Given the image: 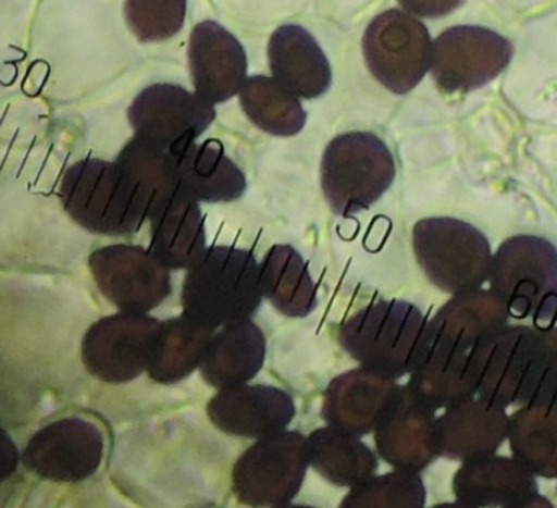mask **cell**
Instances as JSON below:
<instances>
[{"instance_id":"6da1fadb","label":"cell","mask_w":557,"mask_h":508,"mask_svg":"<svg viewBox=\"0 0 557 508\" xmlns=\"http://www.w3.org/2000/svg\"><path fill=\"white\" fill-rule=\"evenodd\" d=\"M262 301L260 263L239 247H208L182 285V314L211 331L249 321Z\"/></svg>"},{"instance_id":"7a4b0ae2","label":"cell","mask_w":557,"mask_h":508,"mask_svg":"<svg viewBox=\"0 0 557 508\" xmlns=\"http://www.w3.org/2000/svg\"><path fill=\"white\" fill-rule=\"evenodd\" d=\"M429 340V319L403 299L368 305L338 327V344L361 368L394 381L410 374Z\"/></svg>"},{"instance_id":"3957f363","label":"cell","mask_w":557,"mask_h":508,"mask_svg":"<svg viewBox=\"0 0 557 508\" xmlns=\"http://www.w3.org/2000/svg\"><path fill=\"white\" fill-rule=\"evenodd\" d=\"M488 289L504 302L510 319L531 327L557 325V247L533 234L508 237L492 253Z\"/></svg>"},{"instance_id":"277c9868","label":"cell","mask_w":557,"mask_h":508,"mask_svg":"<svg viewBox=\"0 0 557 508\" xmlns=\"http://www.w3.org/2000/svg\"><path fill=\"white\" fill-rule=\"evenodd\" d=\"M475 396L498 406L531 404L544 370L541 329L505 324L469 350Z\"/></svg>"},{"instance_id":"5b68a950","label":"cell","mask_w":557,"mask_h":508,"mask_svg":"<svg viewBox=\"0 0 557 508\" xmlns=\"http://www.w3.org/2000/svg\"><path fill=\"white\" fill-rule=\"evenodd\" d=\"M60 200L66 213L89 233L129 236L148 221L138 195L116 162L84 159L64 172Z\"/></svg>"},{"instance_id":"8992f818","label":"cell","mask_w":557,"mask_h":508,"mask_svg":"<svg viewBox=\"0 0 557 508\" xmlns=\"http://www.w3.org/2000/svg\"><path fill=\"white\" fill-rule=\"evenodd\" d=\"M394 178L393 152L373 133L338 135L322 156V194L337 216L350 218L370 210L389 190Z\"/></svg>"},{"instance_id":"52a82bcc","label":"cell","mask_w":557,"mask_h":508,"mask_svg":"<svg viewBox=\"0 0 557 508\" xmlns=\"http://www.w3.org/2000/svg\"><path fill=\"white\" fill-rule=\"evenodd\" d=\"M412 247L426 280L449 295L482 288L488 280L491 243L466 221L449 216L420 220L412 230Z\"/></svg>"},{"instance_id":"ba28073f","label":"cell","mask_w":557,"mask_h":508,"mask_svg":"<svg viewBox=\"0 0 557 508\" xmlns=\"http://www.w3.org/2000/svg\"><path fill=\"white\" fill-rule=\"evenodd\" d=\"M308 468L301 432L285 430L265 436L249 446L234 464V495L247 507H282L299 494Z\"/></svg>"},{"instance_id":"9c48e42d","label":"cell","mask_w":557,"mask_h":508,"mask_svg":"<svg viewBox=\"0 0 557 508\" xmlns=\"http://www.w3.org/2000/svg\"><path fill=\"white\" fill-rule=\"evenodd\" d=\"M429 28L397 9L376 15L363 37V57L371 76L397 96L409 94L430 70Z\"/></svg>"},{"instance_id":"30bf717a","label":"cell","mask_w":557,"mask_h":508,"mask_svg":"<svg viewBox=\"0 0 557 508\" xmlns=\"http://www.w3.org/2000/svg\"><path fill=\"white\" fill-rule=\"evenodd\" d=\"M513 58V45L479 25H456L432 44L430 74L445 94H468L497 79Z\"/></svg>"},{"instance_id":"8fae6325","label":"cell","mask_w":557,"mask_h":508,"mask_svg":"<svg viewBox=\"0 0 557 508\" xmlns=\"http://www.w3.org/2000/svg\"><path fill=\"white\" fill-rule=\"evenodd\" d=\"M89 267L100 293L120 312L148 314L171 296V270L145 247H100L90 256Z\"/></svg>"},{"instance_id":"7c38bea8","label":"cell","mask_w":557,"mask_h":508,"mask_svg":"<svg viewBox=\"0 0 557 508\" xmlns=\"http://www.w3.org/2000/svg\"><path fill=\"white\" fill-rule=\"evenodd\" d=\"M136 138L164 149L182 151L213 125L214 107L175 84H154L136 96L128 109Z\"/></svg>"},{"instance_id":"4fadbf2b","label":"cell","mask_w":557,"mask_h":508,"mask_svg":"<svg viewBox=\"0 0 557 508\" xmlns=\"http://www.w3.org/2000/svg\"><path fill=\"white\" fill-rule=\"evenodd\" d=\"M162 322L149 314L119 312L97 321L84 335L83 361L97 380L125 384L148 371Z\"/></svg>"},{"instance_id":"5bb4252c","label":"cell","mask_w":557,"mask_h":508,"mask_svg":"<svg viewBox=\"0 0 557 508\" xmlns=\"http://www.w3.org/2000/svg\"><path fill=\"white\" fill-rule=\"evenodd\" d=\"M103 435L84 419L58 420L32 436L22 461L35 474L61 484H76L96 474L102 464Z\"/></svg>"},{"instance_id":"9a60e30c","label":"cell","mask_w":557,"mask_h":508,"mask_svg":"<svg viewBox=\"0 0 557 508\" xmlns=\"http://www.w3.org/2000/svg\"><path fill=\"white\" fill-rule=\"evenodd\" d=\"M435 410L399 386L374 429L381 458L399 471L420 472L438 458Z\"/></svg>"},{"instance_id":"2e32d148","label":"cell","mask_w":557,"mask_h":508,"mask_svg":"<svg viewBox=\"0 0 557 508\" xmlns=\"http://www.w3.org/2000/svg\"><path fill=\"white\" fill-rule=\"evenodd\" d=\"M208 419L227 435L265 438L285 432L296 416L292 394L265 384H239L218 391L207 406Z\"/></svg>"},{"instance_id":"e0dca14e","label":"cell","mask_w":557,"mask_h":508,"mask_svg":"<svg viewBox=\"0 0 557 508\" xmlns=\"http://www.w3.org/2000/svg\"><path fill=\"white\" fill-rule=\"evenodd\" d=\"M195 94L211 106L239 94L247 79V54L240 41L216 22H201L188 44Z\"/></svg>"},{"instance_id":"ac0fdd59","label":"cell","mask_w":557,"mask_h":508,"mask_svg":"<svg viewBox=\"0 0 557 508\" xmlns=\"http://www.w3.org/2000/svg\"><path fill=\"white\" fill-rule=\"evenodd\" d=\"M507 409L472 396L448 407L436 419L438 455L459 462L495 455L507 442Z\"/></svg>"},{"instance_id":"d6986e66","label":"cell","mask_w":557,"mask_h":508,"mask_svg":"<svg viewBox=\"0 0 557 508\" xmlns=\"http://www.w3.org/2000/svg\"><path fill=\"white\" fill-rule=\"evenodd\" d=\"M399 384L364 368L345 371L329 383L322 400V419L348 435L374 432Z\"/></svg>"},{"instance_id":"ffe728a7","label":"cell","mask_w":557,"mask_h":508,"mask_svg":"<svg viewBox=\"0 0 557 508\" xmlns=\"http://www.w3.org/2000/svg\"><path fill=\"white\" fill-rule=\"evenodd\" d=\"M451 487L456 500L472 508H505L537 494L536 475L497 453L462 461Z\"/></svg>"},{"instance_id":"44dd1931","label":"cell","mask_w":557,"mask_h":508,"mask_svg":"<svg viewBox=\"0 0 557 508\" xmlns=\"http://www.w3.org/2000/svg\"><path fill=\"white\" fill-rule=\"evenodd\" d=\"M267 53L273 79L298 99H319L331 89V63L315 38L301 25L276 28Z\"/></svg>"},{"instance_id":"7402d4cb","label":"cell","mask_w":557,"mask_h":508,"mask_svg":"<svg viewBox=\"0 0 557 508\" xmlns=\"http://www.w3.org/2000/svg\"><path fill=\"white\" fill-rule=\"evenodd\" d=\"M178 194L198 203H233L247 190L244 172L216 139L194 143L174 152Z\"/></svg>"},{"instance_id":"603a6c76","label":"cell","mask_w":557,"mask_h":508,"mask_svg":"<svg viewBox=\"0 0 557 508\" xmlns=\"http://www.w3.org/2000/svg\"><path fill=\"white\" fill-rule=\"evenodd\" d=\"M407 387L435 412L475 396L469 351L430 338Z\"/></svg>"},{"instance_id":"cb8c5ba5","label":"cell","mask_w":557,"mask_h":508,"mask_svg":"<svg viewBox=\"0 0 557 508\" xmlns=\"http://www.w3.org/2000/svg\"><path fill=\"white\" fill-rule=\"evenodd\" d=\"M267 338L249 319L220 329L200 364V373L216 389L249 383L265 363Z\"/></svg>"},{"instance_id":"d4e9b609","label":"cell","mask_w":557,"mask_h":508,"mask_svg":"<svg viewBox=\"0 0 557 508\" xmlns=\"http://www.w3.org/2000/svg\"><path fill=\"white\" fill-rule=\"evenodd\" d=\"M151 246L169 270H188L207 246V224L200 203L177 194L151 218Z\"/></svg>"},{"instance_id":"484cf974","label":"cell","mask_w":557,"mask_h":508,"mask_svg":"<svg viewBox=\"0 0 557 508\" xmlns=\"http://www.w3.org/2000/svg\"><path fill=\"white\" fill-rule=\"evenodd\" d=\"M507 308L491 289L459 293L429 321L430 338L451 347L471 350L502 325L508 324Z\"/></svg>"},{"instance_id":"4316f807","label":"cell","mask_w":557,"mask_h":508,"mask_svg":"<svg viewBox=\"0 0 557 508\" xmlns=\"http://www.w3.org/2000/svg\"><path fill=\"white\" fill-rule=\"evenodd\" d=\"M262 295L286 318H308L319 305L318 286L301 253L288 244H276L260 263Z\"/></svg>"},{"instance_id":"83f0119b","label":"cell","mask_w":557,"mask_h":508,"mask_svg":"<svg viewBox=\"0 0 557 508\" xmlns=\"http://www.w3.org/2000/svg\"><path fill=\"white\" fill-rule=\"evenodd\" d=\"M309 466L338 487H355L380 468L376 453L358 436L324 426L306 436Z\"/></svg>"},{"instance_id":"f1b7e54d","label":"cell","mask_w":557,"mask_h":508,"mask_svg":"<svg viewBox=\"0 0 557 508\" xmlns=\"http://www.w3.org/2000/svg\"><path fill=\"white\" fill-rule=\"evenodd\" d=\"M511 456L531 474L557 479V407L524 404L508 416Z\"/></svg>"},{"instance_id":"f546056e","label":"cell","mask_w":557,"mask_h":508,"mask_svg":"<svg viewBox=\"0 0 557 508\" xmlns=\"http://www.w3.org/2000/svg\"><path fill=\"white\" fill-rule=\"evenodd\" d=\"M216 331L195 324L184 314L162 322L148 371L159 384H175L200 368Z\"/></svg>"},{"instance_id":"4dcf8cb0","label":"cell","mask_w":557,"mask_h":508,"mask_svg":"<svg viewBox=\"0 0 557 508\" xmlns=\"http://www.w3.org/2000/svg\"><path fill=\"white\" fill-rule=\"evenodd\" d=\"M115 162L132 182L148 220L178 194L177 171L171 152L135 136L120 151Z\"/></svg>"},{"instance_id":"1f68e13d","label":"cell","mask_w":557,"mask_h":508,"mask_svg":"<svg viewBox=\"0 0 557 508\" xmlns=\"http://www.w3.org/2000/svg\"><path fill=\"white\" fill-rule=\"evenodd\" d=\"M239 102L247 119L269 135L289 138L305 129L308 115L298 97L273 77L246 79L239 90Z\"/></svg>"},{"instance_id":"d6a6232c","label":"cell","mask_w":557,"mask_h":508,"mask_svg":"<svg viewBox=\"0 0 557 508\" xmlns=\"http://www.w3.org/2000/svg\"><path fill=\"white\" fill-rule=\"evenodd\" d=\"M425 501L420 472L396 469L351 487L338 508H425Z\"/></svg>"},{"instance_id":"836d02e7","label":"cell","mask_w":557,"mask_h":508,"mask_svg":"<svg viewBox=\"0 0 557 508\" xmlns=\"http://www.w3.org/2000/svg\"><path fill=\"white\" fill-rule=\"evenodd\" d=\"M187 0H126L125 21L141 44L169 40L184 28Z\"/></svg>"},{"instance_id":"e575fe53","label":"cell","mask_w":557,"mask_h":508,"mask_svg":"<svg viewBox=\"0 0 557 508\" xmlns=\"http://www.w3.org/2000/svg\"><path fill=\"white\" fill-rule=\"evenodd\" d=\"M544 371L540 389L531 404L557 407V327L544 329Z\"/></svg>"},{"instance_id":"d590c367","label":"cell","mask_w":557,"mask_h":508,"mask_svg":"<svg viewBox=\"0 0 557 508\" xmlns=\"http://www.w3.org/2000/svg\"><path fill=\"white\" fill-rule=\"evenodd\" d=\"M407 14L423 18H440L461 8L465 0H397Z\"/></svg>"},{"instance_id":"8d00e7d4","label":"cell","mask_w":557,"mask_h":508,"mask_svg":"<svg viewBox=\"0 0 557 508\" xmlns=\"http://www.w3.org/2000/svg\"><path fill=\"white\" fill-rule=\"evenodd\" d=\"M21 464V453L8 432L0 426V482L8 481Z\"/></svg>"},{"instance_id":"74e56055","label":"cell","mask_w":557,"mask_h":508,"mask_svg":"<svg viewBox=\"0 0 557 508\" xmlns=\"http://www.w3.org/2000/svg\"><path fill=\"white\" fill-rule=\"evenodd\" d=\"M505 508H556L554 507L553 501L549 498L541 495L540 492L537 494L531 495V497L523 498V500L517 501V504L508 505Z\"/></svg>"},{"instance_id":"f35d334b","label":"cell","mask_w":557,"mask_h":508,"mask_svg":"<svg viewBox=\"0 0 557 508\" xmlns=\"http://www.w3.org/2000/svg\"><path fill=\"white\" fill-rule=\"evenodd\" d=\"M432 508H472V507H468V505L461 504V501L456 500V501H446V504H438Z\"/></svg>"},{"instance_id":"ab89813d","label":"cell","mask_w":557,"mask_h":508,"mask_svg":"<svg viewBox=\"0 0 557 508\" xmlns=\"http://www.w3.org/2000/svg\"><path fill=\"white\" fill-rule=\"evenodd\" d=\"M276 508H315V507H311V505L286 504V505H282V507H276Z\"/></svg>"}]
</instances>
